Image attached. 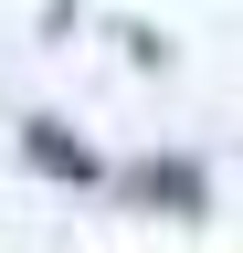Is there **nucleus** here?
Here are the masks:
<instances>
[{
    "label": "nucleus",
    "mask_w": 243,
    "mask_h": 253,
    "mask_svg": "<svg viewBox=\"0 0 243 253\" xmlns=\"http://www.w3.org/2000/svg\"><path fill=\"white\" fill-rule=\"evenodd\" d=\"M21 148H32V169H53V179H96V158H85V148L64 137V126H32Z\"/></svg>",
    "instance_id": "obj_1"
}]
</instances>
